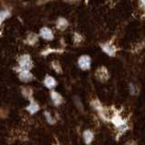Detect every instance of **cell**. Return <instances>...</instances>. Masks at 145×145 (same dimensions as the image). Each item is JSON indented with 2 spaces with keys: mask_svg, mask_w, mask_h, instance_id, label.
Masks as SVG:
<instances>
[{
  "mask_svg": "<svg viewBox=\"0 0 145 145\" xmlns=\"http://www.w3.org/2000/svg\"><path fill=\"white\" fill-rule=\"evenodd\" d=\"M19 67L21 70H29L32 67V60L29 55H24L19 60Z\"/></svg>",
  "mask_w": 145,
  "mask_h": 145,
  "instance_id": "6da1fadb",
  "label": "cell"
},
{
  "mask_svg": "<svg viewBox=\"0 0 145 145\" xmlns=\"http://www.w3.org/2000/svg\"><path fill=\"white\" fill-rule=\"evenodd\" d=\"M78 65L80 69H82L83 70H89L91 67V58L86 55L80 57L78 60Z\"/></svg>",
  "mask_w": 145,
  "mask_h": 145,
  "instance_id": "7a4b0ae2",
  "label": "cell"
},
{
  "mask_svg": "<svg viewBox=\"0 0 145 145\" xmlns=\"http://www.w3.org/2000/svg\"><path fill=\"white\" fill-rule=\"evenodd\" d=\"M40 35L45 40H52L54 38V34L52 30L48 28H43L40 31Z\"/></svg>",
  "mask_w": 145,
  "mask_h": 145,
  "instance_id": "3957f363",
  "label": "cell"
},
{
  "mask_svg": "<svg viewBox=\"0 0 145 145\" xmlns=\"http://www.w3.org/2000/svg\"><path fill=\"white\" fill-rule=\"evenodd\" d=\"M103 50L105 52L106 54L110 56H113L115 54V51H116V48L114 46H112L111 43H106V44H103Z\"/></svg>",
  "mask_w": 145,
  "mask_h": 145,
  "instance_id": "277c9868",
  "label": "cell"
},
{
  "mask_svg": "<svg viewBox=\"0 0 145 145\" xmlns=\"http://www.w3.org/2000/svg\"><path fill=\"white\" fill-rule=\"evenodd\" d=\"M96 77L100 80H106L109 77V73L105 68H100L96 72Z\"/></svg>",
  "mask_w": 145,
  "mask_h": 145,
  "instance_id": "5b68a950",
  "label": "cell"
},
{
  "mask_svg": "<svg viewBox=\"0 0 145 145\" xmlns=\"http://www.w3.org/2000/svg\"><path fill=\"white\" fill-rule=\"evenodd\" d=\"M44 84L46 86L47 88L52 89V88H54V86L56 85V79L53 78V77L47 76L46 78L44 79Z\"/></svg>",
  "mask_w": 145,
  "mask_h": 145,
  "instance_id": "8992f818",
  "label": "cell"
},
{
  "mask_svg": "<svg viewBox=\"0 0 145 145\" xmlns=\"http://www.w3.org/2000/svg\"><path fill=\"white\" fill-rule=\"evenodd\" d=\"M32 74L30 73L29 70H21L19 74V78L23 81H29L32 79Z\"/></svg>",
  "mask_w": 145,
  "mask_h": 145,
  "instance_id": "52a82bcc",
  "label": "cell"
},
{
  "mask_svg": "<svg viewBox=\"0 0 145 145\" xmlns=\"http://www.w3.org/2000/svg\"><path fill=\"white\" fill-rule=\"evenodd\" d=\"M56 26H57V28H58L59 29L65 30V29L67 28V26H68V22H67V20L65 19H59L57 20Z\"/></svg>",
  "mask_w": 145,
  "mask_h": 145,
  "instance_id": "ba28073f",
  "label": "cell"
},
{
  "mask_svg": "<svg viewBox=\"0 0 145 145\" xmlns=\"http://www.w3.org/2000/svg\"><path fill=\"white\" fill-rule=\"evenodd\" d=\"M51 98H52V101L54 102V104H56V105H58V104H60L63 101V99L61 97L60 94H58L57 92L54 91L51 93Z\"/></svg>",
  "mask_w": 145,
  "mask_h": 145,
  "instance_id": "9c48e42d",
  "label": "cell"
},
{
  "mask_svg": "<svg viewBox=\"0 0 145 145\" xmlns=\"http://www.w3.org/2000/svg\"><path fill=\"white\" fill-rule=\"evenodd\" d=\"M84 137L85 139L86 143H89L91 140H92V139H93V133L90 132L89 130H86L85 132H84Z\"/></svg>",
  "mask_w": 145,
  "mask_h": 145,
  "instance_id": "30bf717a",
  "label": "cell"
},
{
  "mask_svg": "<svg viewBox=\"0 0 145 145\" xmlns=\"http://www.w3.org/2000/svg\"><path fill=\"white\" fill-rule=\"evenodd\" d=\"M28 40H31V41H29L28 43L31 44V45H33V44H35L36 41H37V36H36L35 34H34V33H32V34H30V35L28 36L27 41H28Z\"/></svg>",
  "mask_w": 145,
  "mask_h": 145,
  "instance_id": "8fae6325",
  "label": "cell"
},
{
  "mask_svg": "<svg viewBox=\"0 0 145 145\" xmlns=\"http://www.w3.org/2000/svg\"><path fill=\"white\" fill-rule=\"evenodd\" d=\"M28 111L31 113H35V111H38V105H36L35 102H32L28 107Z\"/></svg>",
  "mask_w": 145,
  "mask_h": 145,
  "instance_id": "7c38bea8",
  "label": "cell"
},
{
  "mask_svg": "<svg viewBox=\"0 0 145 145\" xmlns=\"http://www.w3.org/2000/svg\"><path fill=\"white\" fill-rule=\"evenodd\" d=\"M52 67L56 72H61V67H60V65H59L58 62H53L52 63Z\"/></svg>",
  "mask_w": 145,
  "mask_h": 145,
  "instance_id": "4fadbf2b",
  "label": "cell"
},
{
  "mask_svg": "<svg viewBox=\"0 0 145 145\" xmlns=\"http://www.w3.org/2000/svg\"><path fill=\"white\" fill-rule=\"evenodd\" d=\"M8 12L7 11H4V12H0V24L2 23V22L4 21V19H6V17L8 16Z\"/></svg>",
  "mask_w": 145,
  "mask_h": 145,
  "instance_id": "5bb4252c",
  "label": "cell"
}]
</instances>
